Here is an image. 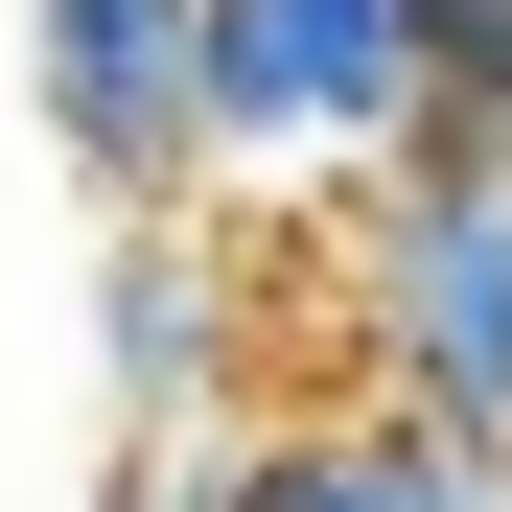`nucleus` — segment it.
<instances>
[{
    "mask_svg": "<svg viewBox=\"0 0 512 512\" xmlns=\"http://www.w3.org/2000/svg\"><path fill=\"white\" fill-rule=\"evenodd\" d=\"M373 303H396V373L443 443H512V187L489 163H443V187H396L373 233Z\"/></svg>",
    "mask_w": 512,
    "mask_h": 512,
    "instance_id": "obj_2",
    "label": "nucleus"
},
{
    "mask_svg": "<svg viewBox=\"0 0 512 512\" xmlns=\"http://www.w3.org/2000/svg\"><path fill=\"white\" fill-rule=\"evenodd\" d=\"M187 24L210 0H24V94H47V140L94 163V187H187Z\"/></svg>",
    "mask_w": 512,
    "mask_h": 512,
    "instance_id": "obj_3",
    "label": "nucleus"
},
{
    "mask_svg": "<svg viewBox=\"0 0 512 512\" xmlns=\"http://www.w3.org/2000/svg\"><path fill=\"white\" fill-rule=\"evenodd\" d=\"M419 117V0H210L187 24V140H396Z\"/></svg>",
    "mask_w": 512,
    "mask_h": 512,
    "instance_id": "obj_1",
    "label": "nucleus"
}]
</instances>
